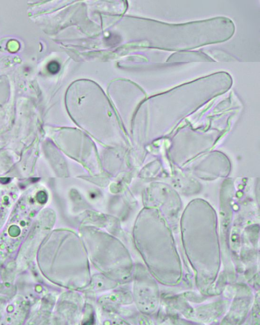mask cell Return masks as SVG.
Listing matches in <instances>:
<instances>
[{
    "mask_svg": "<svg viewBox=\"0 0 260 325\" xmlns=\"http://www.w3.org/2000/svg\"><path fill=\"white\" fill-rule=\"evenodd\" d=\"M47 68L51 74H55L59 71L60 66L57 61H52L48 64Z\"/></svg>",
    "mask_w": 260,
    "mask_h": 325,
    "instance_id": "cell-1",
    "label": "cell"
},
{
    "mask_svg": "<svg viewBox=\"0 0 260 325\" xmlns=\"http://www.w3.org/2000/svg\"><path fill=\"white\" fill-rule=\"evenodd\" d=\"M10 181V178H0V181L3 183H8Z\"/></svg>",
    "mask_w": 260,
    "mask_h": 325,
    "instance_id": "cell-2",
    "label": "cell"
}]
</instances>
